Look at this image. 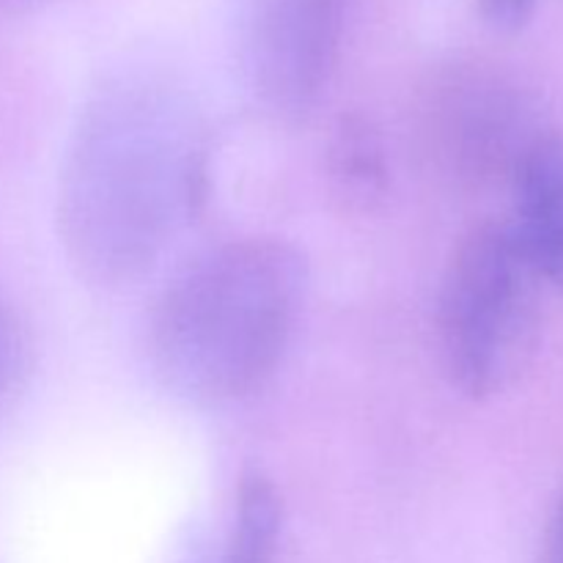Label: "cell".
<instances>
[{"mask_svg": "<svg viewBox=\"0 0 563 563\" xmlns=\"http://www.w3.org/2000/svg\"><path fill=\"white\" fill-rule=\"evenodd\" d=\"M280 526L284 500L278 487L262 471H247L240 478L234 517L218 563H275Z\"/></svg>", "mask_w": 563, "mask_h": 563, "instance_id": "ba28073f", "label": "cell"}, {"mask_svg": "<svg viewBox=\"0 0 563 563\" xmlns=\"http://www.w3.org/2000/svg\"><path fill=\"white\" fill-rule=\"evenodd\" d=\"M544 559L548 563H563V489L555 498L553 511L548 520V537H544Z\"/></svg>", "mask_w": 563, "mask_h": 563, "instance_id": "30bf717a", "label": "cell"}, {"mask_svg": "<svg viewBox=\"0 0 563 563\" xmlns=\"http://www.w3.org/2000/svg\"><path fill=\"white\" fill-rule=\"evenodd\" d=\"M5 352H9V339H5V322H3V317H0V377H3Z\"/></svg>", "mask_w": 563, "mask_h": 563, "instance_id": "8fae6325", "label": "cell"}, {"mask_svg": "<svg viewBox=\"0 0 563 563\" xmlns=\"http://www.w3.org/2000/svg\"><path fill=\"white\" fill-rule=\"evenodd\" d=\"M544 289L509 220H482L460 236L440 280L438 344L462 396L498 399L531 372L544 335Z\"/></svg>", "mask_w": 563, "mask_h": 563, "instance_id": "3957f363", "label": "cell"}, {"mask_svg": "<svg viewBox=\"0 0 563 563\" xmlns=\"http://www.w3.org/2000/svg\"><path fill=\"white\" fill-rule=\"evenodd\" d=\"M346 0H240L236 66L242 86L273 121L295 124L335 69Z\"/></svg>", "mask_w": 563, "mask_h": 563, "instance_id": "5b68a950", "label": "cell"}, {"mask_svg": "<svg viewBox=\"0 0 563 563\" xmlns=\"http://www.w3.org/2000/svg\"><path fill=\"white\" fill-rule=\"evenodd\" d=\"M429 163L465 190L511 185L542 135L533 93L520 77L484 58H456L432 71L418 102Z\"/></svg>", "mask_w": 563, "mask_h": 563, "instance_id": "277c9868", "label": "cell"}, {"mask_svg": "<svg viewBox=\"0 0 563 563\" xmlns=\"http://www.w3.org/2000/svg\"><path fill=\"white\" fill-rule=\"evenodd\" d=\"M330 192L344 207V212L366 214L388 196V157L385 143L372 119L361 113H344L333 124L328 137Z\"/></svg>", "mask_w": 563, "mask_h": 563, "instance_id": "52a82bcc", "label": "cell"}, {"mask_svg": "<svg viewBox=\"0 0 563 563\" xmlns=\"http://www.w3.org/2000/svg\"><path fill=\"white\" fill-rule=\"evenodd\" d=\"M484 20L498 31H517L537 11L539 0H476Z\"/></svg>", "mask_w": 563, "mask_h": 563, "instance_id": "9c48e42d", "label": "cell"}, {"mask_svg": "<svg viewBox=\"0 0 563 563\" xmlns=\"http://www.w3.org/2000/svg\"><path fill=\"white\" fill-rule=\"evenodd\" d=\"M207 192L203 124L159 82L121 80L80 113L58 187V234L77 273L132 284Z\"/></svg>", "mask_w": 563, "mask_h": 563, "instance_id": "6da1fadb", "label": "cell"}, {"mask_svg": "<svg viewBox=\"0 0 563 563\" xmlns=\"http://www.w3.org/2000/svg\"><path fill=\"white\" fill-rule=\"evenodd\" d=\"M302 295L306 258L278 236H240L198 253L148 313L154 377L187 405L247 399L284 361Z\"/></svg>", "mask_w": 563, "mask_h": 563, "instance_id": "7a4b0ae2", "label": "cell"}, {"mask_svg": "<svg viewBox=\"0 0 563 563\" xmlns=\"http://www.w3.org/2000/svg\"><path fill=\"white\" fill-rule=\"evenodd\" d=\"M509 220L542 280L563 295V132H542L511 176Z\"/></svg>", "mask_w": 563, "mask_h": 563, "instance_id": "8992f818", "label": "cell"}]
</instances>
